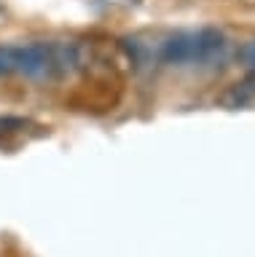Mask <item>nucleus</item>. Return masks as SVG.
Wrapping results in <instances>:
<instances>
[{
    "mask_svg": "<svg viewBox=\"0 0 255 257\" xmlns=\"http://www.w3.org/2000/svg\"><path fill=\"white\" fill-rule=\"evenodd\" d=\"M255 102V75H247L244 80L228 86L226 91L218 96V104L220 107H228V110H239V107H247V104Z\"/></svg>",
    "mask_w": 255,
    "mask_h": 257,
    "instance_id": "nucleus-2",
    "label": "nucleus"
},
{
    "mask_svg": "<svg viewBox=\"0 0 255 257\" xmlns=\"http://www.w3.org/2000/svg\"><path fill=\"white\" fill-rule=\"evenodd\" d=\"M239 59H242V64L247 67V72H250V75H255V40H250V43L242 46Z\"/></svg>",
    "mask_w": 255,
    "mask_h": 257,
    "instance_id": "nucleus-3",
    "label": "nucleus"
},
{
    "mask_svg": "<svg viewBox=\"0 0 255 257\" xmlns=\"http://www.w3.org/2000/svg\"><path fill=\"white\" fill-rule=\"evenodd\" d=\"M158 59L169 67H199L196 32H175L158 48Z\"/></svg>",
    "mask_w": 255,
    "mask_h": 257,
    "instance_id": "nucleus-1",
    "label": "nucleus"
},
{
    "mask_svg": "<svg viewBox=\"0 0 255 257\" xmlns=\"http://www.w3.org/2000/svg\"><path fill=\"white\" fill-rule=\"evenodd\" d=\"M27 120L22 118H0V134H11V132H19V128H25Z\"/></svg>",
    "mask_w": 255,
    "mask_h": 257,
    "instance_id": "nucleus-4",
    "label": "nucleus"
}]
</instances>
